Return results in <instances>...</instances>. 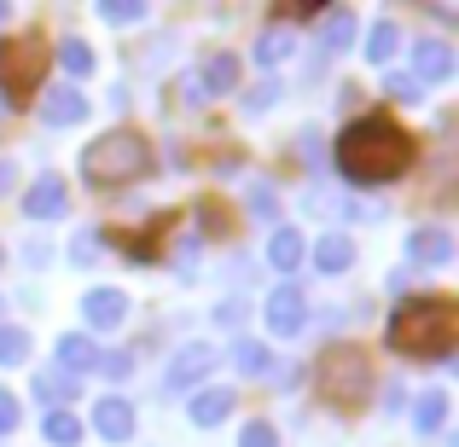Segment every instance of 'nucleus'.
<instances>
[{
	"label": "nucleus",
	"instance_id": "9b49d317",
	"mask_svg": "<svg viewBox=\"0 0 459 447\" xmlns=\"http://www.w3.org/2000/svg\"><path fill=\"white\" fill-rule=\"evenodd\" d=\"M88 116V93L76 88H41V123L47 128H70Z\"/></svg>",
	"mask_w": 459,
	"mask_h": 447
},
{
	"label": "nucleus",
	"instance_id": "cd10ccee",
	"mask_svg": "<svg viewBox=\"0 0 459 447\" xmlns=\"http://www.w3.org/2000/svg\"><path fill=\"white\" fill-rule=\"evenodd\" d=\"M100 18L105 23H140V18H146V6H140V0H105Z\"/></svg>",
	"mask_w": 459,
	"mask_h": 447
},
{
	"label": "nucleus",
	"instance_id": "9d476101",
	"mask_svg": "<svg viewBox=\"0 0 459 447\" xmlns=\"http://www.w3.org/2000/svg\"><path fill=\"white\" fill-rule=\"evenodd\" d=\"M204 372H215V348L210 343H186L175 360H169V390H192V383H204Z\"/></svg>",
	"mask_w": 459,
	"mask_h": 447
},
{
	"label": "nucleus",
	"instance_id": "c9c22d12",
	"mask_svg": "<svg viewBox=\"0 0 459 447\" xmlns=\"http://www.w3.org/2000/svg\"><path fill=\"white\" fill-rule=\"evenodd\" d=\"M18 425V401H12V390H0V436Z\"/></svg>",
	"mask_w": 459,
	"mask_h": 447
},
{
	"label": "nucleus",
	"instance_id": "7ed1b4c3",
	"mask_svg": "<svg viewBox=\"0 0 459 447\" xmlns=\"http://www.w3.org/2000/svg\"><path fill=\"white\" fill-rule=\"evenodd\" d=\"M146 168H152V146H146V134H134V128H117V134L93 140V146L82 151V180L100 186V192L128 186V180H140Z\"/></svg>",
	"mask_w": 459,
	"mask_h": 447
},
{
	"label": "nucleus",
	"instance_id": "423d86ee",
	"mask_svg": "<svg viewBox=\"0 0 459 447\" xmlns=\"http://www.w3.org/2000/svg\"><path fill=\"white\" fill-rule=\"evenodd\" d=\"M268 325L280 337H297L308 325V297H303V285H280V291L268 297Z\"/></svg>",
	"mask_w": 459,
	"mask_h": 447
},
{
	"label": "nucleus",
	"instance_id": "393cba45",
	"mask_svg": "<svg viewBox=\"0 0 459 447\" xmlns=\"http://www.w3.org/2000/svg\"><path fill=\"white\" fill-rule=\"evenodd\" d=\"M58 64H65L70 76H88L93 70V47L82 41V35H70V41H58Z\"/></svg>",
	"mask_w": 459,
	"mask_h": 447
},
{
	"label": "nucleus",
	"instance_id": "20e7f679",
	"mask_svg": "<svg viewBox=\"0 0 459 447\" xmlns=\"http://www.w3.org/2000/svg\"><path fill=\"white\" fill-rule=\"evenodd\" d=\"M320 395L332 407H367L372 395V360L355 343H332L320 355Z\"/></svg>",
	"mask_w": 459,
	"mask_h": 447
},
{
	"label": "nucleus",
	"instance_id": "dca6fc26",
	"mask_svg": "<svg viewBox=\"0 0 459 447\" xmlns=\"http://www.w3.org/2000/svg\"><path fill=\"white\" fill-rule=\"evenodd\" d=\"M227 413H233V390H198V395H192V407H186V418L198 430L227 425Z\"/></svg>",
	"mask_w": 459,
	"mask_h": 447
},
{
	"label": "nucleus",
	"instance_id": "f3484780",
	"mask_svg": "<svg viewBox=\"0 0 459 447\" xmlns=\"http://www.w3.org/2000/svg\"><path fill=\"white\" fill-rule=\"evenodd\" d=\"M268 262H273V273H297L303 268V233H297V227H273Z\"/></svg>",
	"mask_w": 459,
	"mask_h": 447
},
{
	"label": "nucleus",
	"instance_id": "b1692460",
	"mask_svg": "<svg viewBox=\"0 0 459 447\" xmlns=\"http://www.w3.org/2000/svg\"><path fill=\"white\" fill-rule=\"evenodd\" d=\"M395 47H402V30H395L390 18H378L367 30V58H372V64H384V58H395Z\"/></svg>",
	"mask_w": 459,
	"mask_h": 447
},
{
	"label": "nucleus",
	"instance_id": "473e14b6",
	"mask_svg": "<svg viewBox=\"0 0 459 447\" xmlns=\"http://www.w3.org/2000/svg\"><path fill=\"white\" fill-rule=\"evenodd\" d=\"M100 372L105 378H128V372H134V355H128V348H111V355H100Z\"/></svg>",
	"mask_w": 459,
	"mask_h": 447
},
{
	"label": "nucleus",
	"instance_id": "ddd939ff",
	"mask_svg": "<svg viewBox=\"0 0 459 447\" xmlns=\"http://www.w3.org/2000/svg\"><path fill=\"white\" fill-rule=\"evenodd\" d=\"M93 430H100L105 442H128L134 436V407H128L123 395H105V401L93 407Z\"/></svg>",
	"mask_w": 459,
	"mask_h": 447
},
{
	"label": "nucleus",
	"instance_id": "c85d7f7f",
	"mask_svg": "<svg viewBox=\"0 0 459 447\" xmlns=\"http://www.w3.org/2000/svg\"><path fill=\"white\" fill-rule=\"evenodd\" d=\"M384 93H390L395 105H419V99H425V88H419L413 76H384Z\"/></svg>",
	"mask_w": 459,
	"mask_h": 447
},
{
	"label": "nucleus",
	"instance_id": "f03ea898",
	"mask_svg": "<svg viewBox=\"0 0 459 447\" xmlns=\"http://www.w3.org/2000/svg\"><path fill=\"white\" fill-rule=\"evenodd\" d=\"M459 343V314L448 297H413L390 314V348L413 360H448Z\"/></svg>",
	"mask_w": 459,
	"mask_h": 447
},
{
	"label": "nucleus",
	"instance_id": "6e6552de",
	"mask_svg": "<svg viewBox=\"0 0 459 447\" xmlns=\"http://www.w3.org/2000/svg\"><path fill=\"white\" fill-rule=\"evenodd\" d=\"M407 262H419V268H448L454 233H442V227H413V233H407Z\"/></svg>",
	"mask_w": 459,
	"mask_h": 447
},
{
	"label": "nucleus",
	"instance_id": "2f4dec72",
	"mask_svg": "<svg viewBox=\"0 0 459 447\" xmlns=\"http://www.w3.org/2000/svg\"><path fill=\"white\" fill-rule=\"evenodd\" d=\"M100 250H105L100 233H82L76 245H70V262H82V268H88V262H100Z\"/></svg>",
	"mask_w": 459,
	"mask_h": 447
},
{
	"label": "nucleus",
	"instance_id": "412c9836",
	"mask_svg": "<svg viewBox=\"0 0 459 447\" xmlns=\"http://www.w3.org/2000/svg\"><path fill=\"white\" fill-rule=\"evenodd\" d=\"M70 395H76V378H65V372H35V401H47L58 413Z\"/></svg>",
	"mask_w": 459,
	"mask_h": 447
},
{
	"label": "nucleus",
	"instance_id": "f8f14e48",
	"mask_svg": "<svg viewBox=\"0 0 459 447\" xmlns=\"http://www.w3.org/2000/svg\"><path fill=\"white\" fill-rule=\"evenodd\" d=\"M454 76V47L448 41H413V82H448Z\"/></svg>",
	"mask_w": 459,
	"mask_h": 447
},
{
	"label": "nucleus",
	"instance_id": "39448f33",
	"mask_svg": "<svg viewBox=\"0 0 459 447\" xmlns=\"http://www.w3.org/2000/svg\"><path fill=\"white\" fill-rule=\"evenodd\" d=\"M41 70H47V47L35 35H18V41H0V105H23L30 93H41Z\"/></svg>",
	"mask_w": 459,
	"mask_h": 447
},
{
	"label": "nucleus",
	"instance_id": "6ab92c4d",
	"mask_svg": "<svg viewBox=\"0 0 459 447\" xmlns=\"http://www.w3.org/2000/svg\"><path fill=\"white\" fill-rule=\"evenodd\" d=\"M442 418H448V390H425L413 401V430H419V436H437Z\"/></svg>",
	"mask_w": 459,
	"mask_h": 447
},
{
	"label": "nucleus",
	"instance_id": "bb28decb",
	"mask_svg": "<svg viewBox=\"0 0 459 447\" xmlns=\"http://www.w3.org/2000/svg\"><path fill=\"white\" fill-rule=\"evenodd\" d=\"M280 58H291V35H285V30H268L256 41V64H280Z\"/></svg>",
	"mask_w": 459,
	"mask_h": 447
},
{
	"label": "nucleus",
	"instance_id": "f704fd0d",
	"mask_svg": "<svg viewBox=\"0 0 459 447\" xmlns=\"http://www.w3.org/2000/svg\"><path fill=\"white\" fill-rule=\"evenodd\" d=\"M198 221L210 227V238H215V233H221V203H215V198H204V203H198Z\"/></svg>",
	"mask_w": 459,
	"mask_h": 447
},
{
	"label": "nucleus",
	"instance_id": "7c9ffc66",
	"mask_svg": "<svg viewBox=\"0 0 459 447\" xmlns=\"http://www.w3.org/2000/svg\"><path fill=\"white\" fill-rule=\"evenodd\" d=\"M280 82H256V88H250V99H245V111H268V105H280Z\"/></svg>",
	"mask_w": 459,
	"mask_h": 447
},
{
	"label": "nucleus",
	"instance_id": "2eb2a0df",
	"mask_svg": "<svg viewBox=\"0 0 459 447\" xmlns=\"http://www.w3.org/2000/svg\"><path fill=\"white\" fill-rule=\"evenodd\" d=\"M238 88V58L233 53H210L198 70V93L204 99H215V93H233Z\"/></svg>",
	"mask_w": 459,
	"mask_h": 447
},
{
	"label": "nucleus",
	"instance_id": "a211bd4d",
	"mask_svg": "<svg viewBox=\"0 0 459 447\" xmlns=\"http://www.w3.org/2000/svg\"><path fill=\"white\" fill-rule=\"evenodd\" d=\"M349 262H355V238L349 233H325L320 245H314V268L320 273H343Z\"/></svg>",
	"mask_w": 459,
	"mask_h": 447
},
{
	"label": "nucleus",
	"instance_id": "5701e85b",
	"mask_svg": "<svg viewBox=\"0 0 459 447\" xmlns=\"http://www.w3.org/2000/svg\"><path fill=\"white\" fill-rule=\"evenodd\" d=\"M320 47H325V53H343V47H355V12H332V18L320 23Z\"/></svg>",
	"mask_w": 459,
	"mask_h": 447
},
{
	"label": "nucleus",
	"instance_id": "e433bc0d",
	"mask_svg": "<svg viewBox=\"0 0 459 447\" xmlns=\"http://www.w3.org/2000/svg\"><path fill=\"white\" fill-rule=\"evenodd\" d=\"M238 314H245V302H221V308H215V320H221V325H238Z\"/></svg>",
	"mask_w": 459,
	"mask_h": 447
},
{
	"label": "nucleus",
	"instance_id": "f257e3e1",
	"mask_svg": "<svg viewBox=\"0 0 459 447\" xmlns=\"http://www.w3.org/2000/svg\"><path fill=\"white\" fill-rule=\"evenodd\" d=\"M337 168L355 186H378L413 168V140L407 128H395L390 116H355V123L337 134Z\"/></svg>",
	"mask_w": 459,
	"mask_h": 447
},
{
	"label": "nucleus",
	"instance_id": "a878e982",
	"mask_svg": "<svg viewBox=\"0 0 459 447\" xmlns=\"http://www.w3.org/2000/svg\"><path fill=\"white\" fill-rule=\"evenodd\" d=\"M18 360H30V337L18 325H0V366H18Z\"/></svg>",
	"mask_w": 459,
	"mask_h": 447
},
{
	"label": "nucleus",
	"instance_id": "4468645a",
	"mask_svg": "<svg viewBox=\"0 0 459 447\" xmlns=\"http://www.w3.org/2000/svg\"><path fill=\"white\" fill-rule=\"evenodd\" d=\"M93 366H100V348H93V337H88V331L58 337V372H65V378H76V383H82V372H93Z\"/></svg>",
	"mask_w": 459,
	"mask_h": 447
},
{
	"label": "nucleus",
	"instance_id": "1a4fd4ad",
	"mask_svg": "<svg viewBox=\"0 0 459 447\" xmlns=\"http://www.w3.org/2000/svg\"><path fill=\"white\" fill-rule=\"evenodd\" d=\"M82 320H88L93 331H117V325L128 320V297L111 291V285H100V291L82 297Z\"/></svg>",
	"mask_w": 459,
	"mask_h": 447
},
{
	"label": "nucleus",
	"instance_id": "4be33fe9",
	"mask_svg": "<svg viewBox=\"0 0 459 447\" xmlns=\"http://www.w3.org/2000/svg\"><path fill=\"white\" fill-rule=\"evenodd\" d=\"M41 436L53 442V447H76V442H82V418L58 407V413H47V418H41Z\"/></svg>",
	"mask_w": 459,
	"mask_h": 447
},
{
	"label": "nucleus",
	"instance_id": "72a5a7b5",
	"mask_svg": "<svg viewBox=\"0 0 459 447\" xmlns=\"http://www.w3.org/2000/svg\"><path fill=\"white\" fill-rule=\"evenodd\" d=\"M250 210H256L262 221H273V215H280V198H273L268 186H250Z\"/></svg>",
	"mask_w": 459,
	"mask_h": 447
},
{
	"label": "nucleus",
	"instance_id": "ea45409f",
	"mask_svg": "<svg viewBox=\"0 0 459 447\" xmlns=\"http://www.w3.org/2000/svg\"><path fill=\"white\" fill-rule=\"evenodd\" d=\"M0 23H6V0H0Z\"/></svg>",
	"mask_w": 459,
	"mask_h": 447
},
{
	"label": "nucleus",
	"instance_id": "c756f323",
	"mask_svg": "<svg viewBox=\"0 0 459 447\" xmlns=\"http://www.w3.org/2000/svg\"><path fill=\"white\" fill-rule=\"evenodd\" d=\"M238 447H280V436H273V425H262V418H250V425L238 430Z\"/></svg>",
	"mask_w": 459,
	"mask_h": 447
},
{
	"label": "nucleus",
	"instance_id": "79ce46f5",
	"mask_svg": "<svg viewBox=\"0 0 459 447\" xmlns=\"http://www.w3.org/2000/svg\"><path fill=\"white\" fill-rule=\"evenodd\" d=\"M0 262H6V256H0Z\"/></svg>",
	"mask_w": 459,
	"mask_h": 447
},
{
	"label": "nucleus",
	"instance_id": "4c0bfd02",
	"mask_svg": "<svg viewBox=\"0 0 459 447\" xmlns=\"http://www.w3.org/2000/svg\"><path fill=\"white\" fill-rule=\"evenodd\" d=\"M280 372V390H297V378H303V366H273Z\"/></svg>",
	"mask_w": 459,
	"mask_h": 447
},
{
	"label": "nucleus",
	"instance_id": "58836bf2",
	"mask_svg": "<svg viewBox=\"0 0 459 447\" xmlns=\"http://www.w3.org/2000/svg\"><path fill=\"white\" fill-rule=\"evenodd\" d=\"M12 180H18V168H12V163H0V192H6Z\"/></svg>",
	"mask_w": 459,
	"mask_h": 447
},
{
	"label": "nucleus",
	"instance_id": "0eeeda50",
	"mask_svg": "<svg viewBox=\"0 0 459 447\" xmlns=\"http://www.w3.org/2000/svg\"><path fill=\"white\" fill-rule=\"evenodd\" d=\"M65 210H70V192H65L58 175H41L30 192H23V215H30V221H58Z\"/></svg>",
	"mask_w": 459,
	"mask_h": 447
},
{
	"label": "nucleus",
	"instance_id": "aec40b11",
	"mask_svg": "<svg viewBox=\"0 0 459 447\" xmlns=\"http://www.w3.org/2000/svg\"><path fill=\"white\" fill-rule=\"evenodd\" d=\"M233 366L250 372V378H268V372H273L268 343H256V337H238V343H233Z\"/></svg>",
	"mask_w": 459,
	"mask_h": 447
},
{
	"label": "nucleus",
	"instance_id": "a19ab883",
	"mask_svg": "<svg viewBox=\"0 0 459 447\" xmlns=\"http://www.w3.org/2000/svg\"><path fill=\"white\" fill-rule=\"evenodd\" d=\"M0 111H6V105H0Z\"/></svg>",
	"mask_w": 459,
	"mask_h": 447
}]
</instances>
